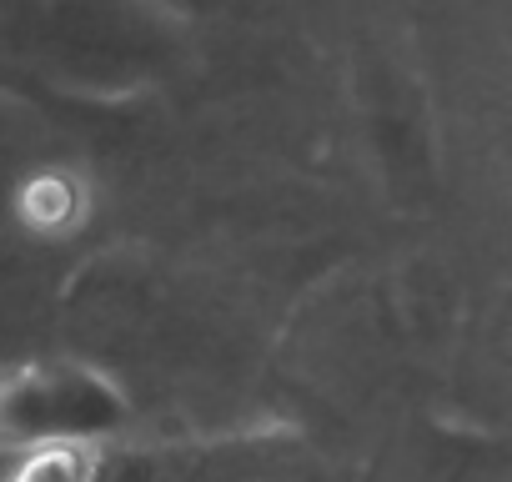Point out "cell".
Segmentation results:
<instances>
[{
    "mask_svg": "<svg viewBox=\"0 0 512 482\" xmlns=\"http://www.w3.org/2000/svg\"><path fill=\"white\" fill-rule=\"evenodd\" d=\"M11 482H91V462L76 447H46Z\"/></svg>",
    "mask_w": 512,
    "mask_h": 482,
    "instance_id": "6da1fadb",
    "label": "cell"
}]
</instances>
